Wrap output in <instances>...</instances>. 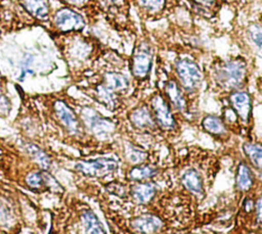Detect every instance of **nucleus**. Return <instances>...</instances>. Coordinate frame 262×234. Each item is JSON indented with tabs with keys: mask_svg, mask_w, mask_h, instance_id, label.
Returning a JSON list of instances; mask_svg holds the SVG:
<instances>
[{
	"mask_svg": "<svg viewBox=\"0 0 262 234\" xmlns=\"http://www.w3.org/2000/svg\"><path fill=\"white\" fill-rule=\"evenodd\" d=\"M54 109L57 118L68 130L73 133H78L80 130V124L74 114L73 110L62 101H57L54 104Z\"/></svg>",
	"mask_w": 262,
	"mask_h": 234,
	"instance_id": "obj_11",
	"label": "nucleus"
},
{
	"mask_svg": "<svg viewBox=\"0 0 262 234\" xmlns=\"http://www.w3.org/2000/svg\"><path fill=\"white\" fill-rule=\"evenodd\" d=\"M260 178H261V180H262V175H261V176H260Z\"/></svg>",
	"mask_w": 262,
	"mask_h": 234,
	"instance_id": "obj_34",
	"label": "nucleus"
},
{
	"mask_svg": "<svg viewBox=\"0 0 262 234\" xmlns=\"http://www.w3.org/2000/svg\"><path fill=\"white\" fill-rule=\"evenodd\" d=\"M182 185L195 195L204 194V185L203 179L200 173L194 169H189L185 171L181 177Z\"/></svg>",
	"mask_w": 262,
	"mask_h": 234,
	"instance_id": "obj_14",
	"label": "nucleus"
},
{
	"mask_svg": "<svg viewBox=\"0 0 262 234\" xmlns=\"http://www.w3.org/2000/svg\"><path fill=\"white\" fill-rule=\"evenodd\" d=\"M103 78H104V85L113 91L126 90L129 86L128 78L121 73L107 72L104 74Z\"/></svg>",
	"mask_w": 262,
	"mask_h": 234,
	"instance_id": "obj_18",
	"label": "nucleus"
},
{
	"mask_svg": "<svg viewBox=\"0 0 262 234\" xmlns=\"http://www.w3.org/2000/svg\"><path fill=\"white\" fill-rule=\"evenodd\" d=\"M235 185L236 188L241 191H247L249 190L252 185H253V176L245 163H239L237 167L236 171V176H235Z\"/></svg>",
	"mask_w": 262,
	"mask_h": 234,
	"instance_id": "obj_19",
	"label": "nucleus"
},
{
	"mask_svg": "<svg viewBox=\"0 0 262 234\" xmlns=\"http://www.w3.org/2000/svg\"><path fill=\"white\" fill-rule=\"evenodd\" d=\"M62 5L74 8L76 10H88L96 7L97 3L95 0H57ZM98 6V5H97Z\"/></svg>",
	"mask_w": 262,
	"mask_h": 234,
	"instance_id": "obj_26",
	"label": "nucleus"
},
{
	"mask_svg": "<svg viewBox=\"0 0 262 234\" xmlns=\"http://www.w3.org/2000/svg\"><path fill=\"white\" fill-rule=\"evenodd\" d=\"M230 103L233 107V110L236 112L237 116L244 121L248 122L251 114V97L249 93L245 91H233L229 97Z\"/></svg>",
	"mask_w": 262,
	"mask_h": 234,
	"instance_id": "obj_8",
	"label": "nucleus"
},
{
	"mask_svg": "<svg viewBox=\"0 0 262 234\" xmlns=\"http://www.w3.org/2000/svg\"><path fill=\"white\" fill-rule=\"evenodd\" d=\"M174 68L180 87L186 92H194L199 89L203 80L200 65L188 56H179L174 61Z\"/></svg>",
	"mask_w": 262,
	"mask_h": 234,
	"instance_id": "obj_3",
	"label": "nucleus"
},
{
	"mask_svg": "<svg viewBox=\"0 0 262 234\" xmlns=\"http://www.w3.org/2000/svg\"><path fill=\"white\" fill-rule=\"evenodd\" d=\"M202 127L212 135H222L225 133V127L222 121L215 115H207L202 121Z\"/></svg>",
	"mask_w": 262,
	"mask_h": 234,
	"instance_id": "obj_24",
	"label": "nucleus"
},
{
	"mask_svg": "<svg viewBox=\"0 0 262 234\" xmlns=\"http://www.w3.org/2000/svg\"><path fill=\"white\" fill-rule=\"evenodd\" d=\"M243 150L251 163L256 169L262 170V145L246 143L243 146Z\"/></svg>",
	"mask_w": 262,
	"mask_h": 234,
	"instance_id": "obj_22",
	"label": "nucleus"
},
{
	"mask_svg": "<svg viewBox=\"0 0 262 234\" xmlns=\"http://www.w3.org/2000/svg\"><path fill=\"white\" fill-rule=\"evenodd\" d=\"M118 163L110 157H99L91 160H83L76 165V170L90 177H103L116 171Z\"/></svg>",
	"mask_w": 262,
	"mask_h": 234,
	"instance_id": "obj_5",
	"label": "nucleus"
},
{
	"mask_svg": "<svg viewBox=\"0 0 262 234\" xmlns=\"http://www.w3.org/2000/svg\"><path fill=\"white\" fill-rule=\"evenodd\" d=\"M27 149L29 151V153L32 155V157L43 168H48L49 167V158L47 157V155L36 145L34 144H28L27 145Z\"/></svg>",
	"mask_w": 262,
	"mask_h": 234,
	"instance_id": "obj_27",
	"label": "nucleus"
},
{
	"mask_svg": "<svg viewBox=\"0 0 262 234\" xmlns=\"http://www.w3.org/2000/svg\"><path fill=\"white\" fill-rule=\"evenodd\" d=\"M0 37H1V29H0Z\"/></svg>",
	"mask_w": 262,
	"mask_h": 234,
	"instance_id": "obj_33",
	"label": "nucleus"
},
{
	"mask_svg": "<svg viewBox=\"0 0 262 234\" xmlns=\"http://www.w3.org/2000/svg\"><path fill=\"white\" fill-rule=\"evenodd\" d=\"M156 174H157V169L154 168L152 166L139 163V165H135L129 171L128 177H129V179H131L133 181L140 182V181H143V180L154 177Z\"/></svg>",
	"mask_w": 262,
	"mask_h": 234,
	"instance_id": "obj_20",
	"label": "nucleus"
},
{
	"mask_svg": "<svg viewBox=\"0 0 262 234\" xmlns=\"http://www.w3.org/2000/svg\"><path fill=\"white\" fill-rule=\"evenodd\" d=\"M255 209H256L257 221H258V223L262 224V196L257 199L256 204H255Z\"/></svg>",
	"mask_w": 262,
	"mask_h": 234,
	"instance_id": "obj_30",
	"label": "nucleus"
},
{
	"mask_svg": "<svg viewBox=\"0 0 262 234\" xmlns=\"http://www.w3.org/2000/svg\"><path fill=\"white\" fill-rule=\"evenodd\" d=\"M25 13L39 22L49 21L51 5L49 0H13Z\"/></svg>",
	"mask_w": 262,
	"mask_h": 234,
	"instance_id": "obj_7",
	"label": "nucleus"
},
{
	"mask_svg": "<svg viewBox=\"0 0 262 234\" xmlns=\"http://www.w3.org/2000/svg\"><path fill=\"white\" fill-rule=\"evenodd\" d=\"M49 22L53 30L61 35L80 33L86 27L85 17L78 10L64 5L51 13Z\"/></svg>",
	"mask_w": 262,
	"mask_h": 234,
	"instance_id": "obj_2",
	"label": "nucleus"
},
{
	"mask_svg": "<svg viewBox=\"0 0 262 234\" xmlns=\"http://www.w3.org/2000/svg\"><path fill=\"white\" fill-rule=\"evenodd\" d=\"M9 111V101L4 96H0V112L7 113Z\"/></svg>",
	"mask_w": 262,
	"mask_h": 234,
	"instance_id": "obj_31",
	"label": "nucleus"
},
{
	"mask_svg": "<svg viewBox=\"0 0 262 234\" xmlns=\"http://www.w3.org/2000/svg\"><path fill=\"white\" fill-rule=\"evenodd\" d=\"M126 157L131 163L139 165L146 159L147 153L135 145H128L126 149Z\"/></svg>",
	"mask_w": 262,
	"mask_h": 234,
	"instance_id": "obj_25",
	"label": "nucleus"
},
{
	"mask_svg": "<svg viewBox=\"0 0 262 234\" xmlns=\"http://www.w3.org/2000/svg\"><path fill=\"white\" fill-rule=\"evenodd\" d=\"M221 3H225V4H233L235 3L237 0H218Z\"/></svg>",
	"mask_w": 262,
	"mask_h": 234,
	"instance_id": "obj_32",
	"label": "nucleus"
},
{
	"mask_svg": "<svg viewBox=\"0 0 262 234\" xmlns=\"http://www.w3.org/2000/svg\"><path fill=\"white\" fill-rule=\"evenodd\" d=\"M28 185L34 189L43 188V187H54L52 184H57L52 177L47 175L44 172H37L30 174L26 179Z\"/></svg>",
	"mask_w": 262,
	"mask_h": 234,
	"instance_id": "obj_21",
	"label": "nucleus"
},
{
	"mask_svg": "<svg viewBox=\"0 0 262 234\" xmlns=\"http://www.w3.org/2000/svg\"><path fill=\"white\" fill-rule=\"evenodd\" d=\"M85 120L89 128L98 136V137H107L110 136L114 130L115 125L110 122L108 120H105L98 115L95 111H87L85 113Z\"/></svg>",
	"mask_w": 262,
	"mask_h": 234,
	"instance_id": "obj_9",
	"label": "nucleus"
},
{
	"mask_svg": "<svg viewBox=\"0 0 262 234\" xmlns=\"http://www.w3.org/2000/svg\"><path fill=\"white\" fill-rule=\"evenodd\" d=\"M150 109L155 122L164 130H172L175 127L174 116L171 112L170 105L161 95L156 94L150 99Z\"/></svg>",
	"mask_w": 262,
	"mask_h": 234,
	"instance_id": "obj_6",
	"label": "nucleus"
},
{
	"mask_svg": "<svg viewBox=\"0 0 262 234\" xmlns=\"http://www.w3.org/2000/svg\"><path fill=\"white\" fill-rule=\"evenodd\" d=\"M246 35L253 51L262 58V26L252 22L247 27Z\"/></svg>",
	"mask_w": 262,
	"mask_h": 234,
	"instance_id": "obj_17",
	"label": "nucleus"
},
{
	"mask_svg": "<svg viewBox=\"0 0 262 234\" xmlns=\"http://www.w3.org/2000/svg\"><path fill=\"white\" fill-rule=\"evenodd\" d=\"M157 188L155 184L149 182H141L134 185L131 189V194L133 199L140 204H145L149 202L156 195Z\"/></svg>",
	"mask_w": 262,
	"mask_h": 234,
	"instance_id": "obj_15",
	"label": "nucleus"
},
{
	"mask_svg": "<svg viewBox=\"0 0 262 234\" xmlns=\"http://www.w3.org/2000/svg\"><path fill=\"white\" fill-rule=\"evenodd\" d=\"M130 121L135 128L140 130H149L156 125L152 113L145 105L135 108L130 114Z\"/></svg>",
	"mask_w": 262,
	"mask_h": 234,
	"instance_id": "obj_12",
	"label": "nucleus"
},
{
	"mask_svg": "<svg viewBox=\"0 0 262 234\" xmlns=\"http://www.w3.org/2000/svg\"><path fill=\"white\" fill-rule=\"evenodd\" d=\"M97 5L101 8L107 9V10H114V9H121L123 8L129 0H95Z\"/></svg>",
	"mask_w": 262,
	"mask_h": 234,
	"instance_id": "obj_28",
	"label": "nucleus"
},
{
	"mask_svg": "<svg viewBox=\"0 0 262 234\" xmlns=\"http://www.w3.org/2000/svg\"><path fill=\"white\" fill-rule=\"evenodd\" d=\"M154 58V49L151 44L146 40H140L134 47L131 60L130 69L134 78L144 80L148 77Z\"/></svg>",
	"mask_w": 262,
	"mask_h": 234,
	"instance_id": "obj_4",
	"label": "nucleus"
},
{
	"mask_svg": "<svg viewBox=\"0 0 262 234\" xmlns=\"http://www.w3.org/2000/svg\"><path fill=\"white\" fill-rule=\"evenodd\" d=\"M162 227V220L154 215H142L131 220V228L138 233H155Z\"/></svg>",
	"mask_w": 262,
	"mask_h": 234,
	"instance_id": "obj_10",
	"label": "nucleus"
},
{
	"mask_svg": "<svg viewBox=\"0 0 262 234\" xmlns=\"http://www.w3.org/2000/svg\"><path fill=\"white\" fill-rule=\"evenodd\" d=\"M248 64L244 57L235 56L220 60L213 65V76L216 83L225 90H236L246 81Z\"/></svg>",
	"mask_w": 262,
	"mask_h": 234,
	"instance_id": "obj_1",
	"label": "nucleus"
},
{
	"mask_svg": "<svg viewBox=\"0 0 262 234\" xmlns=\"http://www.w3.org/2000/svg\"><path fill=\"white\" fill-rule=\"evenodd\" d=\"M198 8H202L203 10H213L220 3L218 0H188Z\"/></svg>",
	"mask_w": 262,
	"mask_h": 234,
	"instance_id": "obj_29",
	"label": "nucleus"
},
{
	"mask_svg": "<svg viewBox=\"0 0 262 234\" xmlns=\"http://www.w3.org/2000/svg\"><path fill=\"white\" fill-rule=\"evenodd\" d=\"M82 223L87 233H104L105 232L104 229L102 228L101 223L91 210H87L83 213Z\"/></svg>",
	"mask_w": 262,
	"mask_h": 234,
	"instance_id": "obj_23",
	"label": "nucleus"
},
{
	"mask_svg": "<svg viewBox=\"0 0 262 234\" xmlns=\"http://www.w3.org/2000/svg\"><path fill=\"white\" fill-rule=\"evenodd\" d=\"M143 13L156 16L163 13L168 5V0H129Z\"/></svg>",
	"mask_w": 262,
	"mask_h": 234,
	"instance_id": "obj_16",
	"label": "nucleus"
},
{
	"mask_svg": "<svg viewBox=\"0 0 262 234\" xmlns=\"http://www.w3.org/2000/svg\"><path fill=\"white\" fill-rule=\"evenodd\" d=\"M164 89L173 107L177 110L184 111L186 109V100L182 94L181 88L178 83L174 80H169L166 82Z\"/></svg>",
	"mask_w": 262,
	"mask_h": 234,
	"instance_id": "obj_13",
	"label": "nucleus"
}]
</instances>
